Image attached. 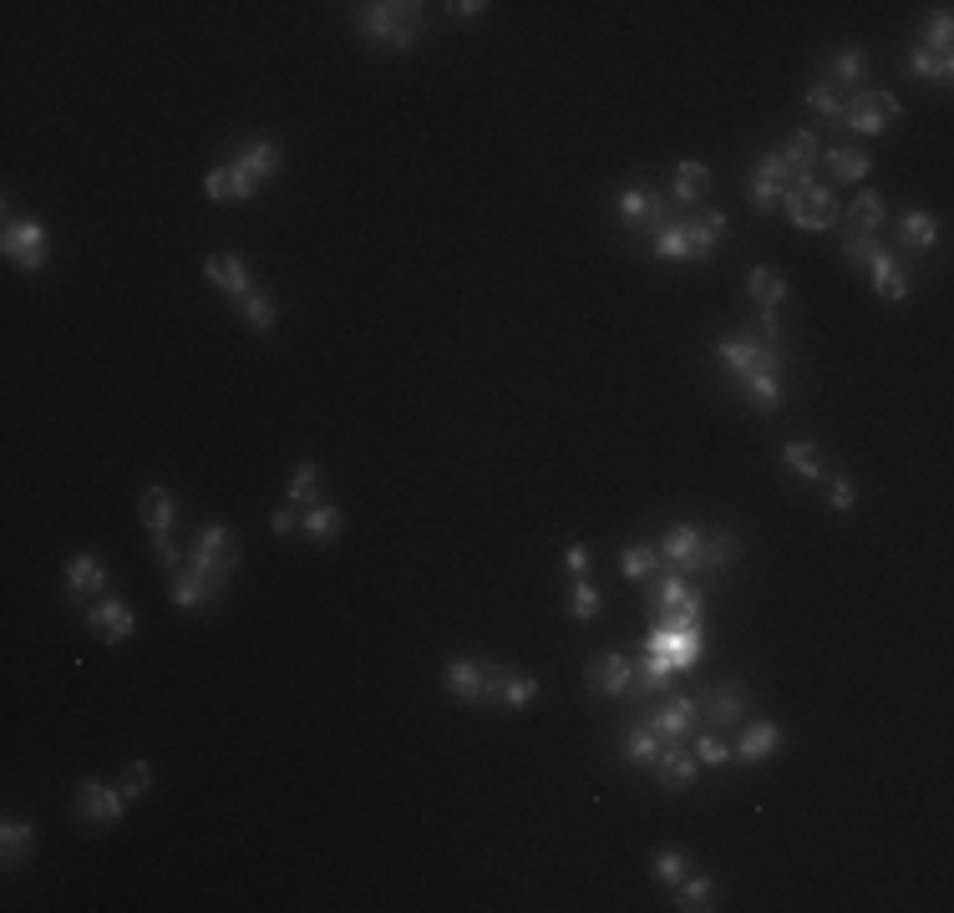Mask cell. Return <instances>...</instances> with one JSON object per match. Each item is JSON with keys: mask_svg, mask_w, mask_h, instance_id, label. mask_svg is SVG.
Here are the masks:
<instances>
[{"mask_svg": "<svg viewBox=\"0 0 954 913\" xmlns=\"http://www.w3.org/2000/svg\"><path fill=\"white\" fill-rule=\"evenodd\" d=\"M650 873H656V883H666V889H680V883L690 878V853H680V847H660V853L650 857Z\"/></svg>", "mask_w": 954, "mask_h": 913, "instance_id": "60d3db41", "label": "cell"}, {"mask_svg": "<svg viewBox=\"0 0 954 913\" xmlns=\"http://www.w3.org/2000/svg\"><path fill=\"white\" fill-rule=\"evenodd\" d=\"M122 807H127V797L117 787H107L102 776H87L77 787V812H81L87 827H112V822H122Z\"/></svg>", "mask_w": 954, "mask_h": 913, "instance_id": "5bb4252c", "label": "cell"}, {"mask_svg": "<svg viewBox=\"0 0 954 913\" xmlns=\"http://www.w3.org/2000/svg\"><path fill=\"white\" fill-rule=\"evenodd\" d=\"M823 163H828V173L833 178H843V183H863L868 178V173H874V158H868V153L863 148H823Z\"/></svg>", "mask_w": 954, "mask_h": 913, "instance_id": "836d02e7", "label": "cell"}, {"mask_svg": "<svg viewBox=\"0 0 954 913\" xmlns=\"http://www.w3.org/2000/svg\"><path fill=\"white\" fill-rule=\"evenodd\" d=\"M81 625L92 629L102 645H122L132 629H138V615H132V605H122V599H97L92 609H87V619Z\"/></svg>", "mask_w": 954, "mask_h": 913, "instance_id": "ac0fdd59", "label": "cell"}, {"mask_svg": "<svg viewBox=\"0 0 954 913\" xmlns=\"http://www.w3.org/2000/svg\"><path fill=\"white\" fill-rule=\"evenodd\" d=\"M783 183H771L767 173H757L751 168V183H747V198H751V208H757V214H771V208H783Z\"/></svg>", "mask_w": 954, "mask_h": 913, "instance_id": "816d5d0a", "label": "cell"}, {"mask_svg": "<svg viewBox=\"0 0 954 913\" xmlns=\"http://www.w3.org/2000/svg\"><path fill=\"white\" fill-rule=\"evenodd\" d=\"M442 690H448L452 700H462V706H478V690H483V660H468V655L448 660V670H442Z\"/></svg>", "mask_w": 954, "mask_h": 913, "instance_id": "4316f807", "label": "cell"}, {"mask_svg": "<svg viewBox=\"0 0 954 913\" xmlns=\"http://www.w3.org/2000/svg\"><path fill=\"white\" fill-rule=\"evenodd\" d=\"M620 569H624V579H630V583H640V589H645V583H650V579H656V573H660V553H656V548H640V543H630V548H624V553H620Z\"/></svg>", "mask_w": 954, "mask_h": 913, "instance_id": "ee69618b", "label": "cell"}, {"mask_svg": "<svg viewBox=\"0 0 954 913\" xmlns=\"http://www.w3.org/2000/svg\"><path fill=\"white\" fill-rule=\"evenodd\" d=\"M736 559H741V538H736L731 528H716V533H706V573L731 569Z\"/></svg>", "mask_w": 954, "mask_h": 913, "instance_id": "ab89813d", "label": "cell"}, {"mask_svg": "<svg viewBox=\"0 0 954 913\" xmlns=\"http://www.w3.org/2000/svg\"><path fill=\"white\" fill-rule=\"evenodd\" d=\"M696 706H701V720H711V730H736L747 720L751 690H747V680H726V685H716V690H706Z\"/></svg>", "mask_w": 954, "mask_h": 913, "instance_id": "4fadbf2b", "label": "cell"}, {"mask_svg": "<svg viewBox=\"0 0 954 913\" xmlns=\"http://www.w3.org/2000/svg\"><path fill=\"white\" fill-rule=\"evenodd\" d=\"M783 726L777 720H741V736L731 742V762H741V766H757V762H767V756H777L783 752Z\"/></svg>", "mask_w": 954, "mask_h": 913, "instance_id": "2e32d148", "label": "cell"}, {"mask_svg": "<svg viewBox=\"0 0 954 913\" xmlns=\"http://www.w3.org/2000/svg\"><path fill=\"white\" fill-rule=\"evenodd\" d=\"M635 675H640V660L624 650H610V655H594L584 665V685L589 696H635Z\"/></svg>", "mask_w": 954, "mask_h": 913, "instance_id": "8fae6325", "label": "cell"}, {"mask_svg": "<svg viewBox=\"0 0 954 913\" xmlns=\"http://www.w3.org/2000/svg\"><path fill=\"white\" fill-rule=\"evenodd\" d=\"M599 609H604V593H599L589 579H569V619L589 625V619H594Z\"/></svg>", "mask_w": 954, "mask_h": 913, "instance_id": "bcb514c9", "label": "cell"}, {"mask_svg": "<svg viewBox=\"0 0 954 913\" xmlns=\"http://www.w3.org/2000/svg\"><path fill=\"white\" fill-rule=\"evenodd\" d=\"M716 361L731 371V386L757 411L783 406V345L761 341L757 331H736L716 341Z\"/></svg>", "mask_w": 954, "mask_h": 913, "instance_id": "6da1fadb", "label": "cell"}, {"mask_svg": "<svg viewBox=\"0 0 954 913\" xmlns=\"http://www.w3.org/2000/svg\"><path fill=\"white\" fill-rule=\"evenodd\" d=\"M321 492H325L321 462H299V468H295V482H289V508H315V502H325Z\"/></svg>", "mask_w": 954, "mask_h": 913, "instance_id": "8d00e7d4", "label": "cell"}, {"mask_svg": "<svg viewBox=\"0 0 954 913\" xmlns=\"http://www.w3.org/2000/svg\"><path fill=\"white\" fill-rule=\"evenodd\" d=\"M107 589V563L97 553H77L67 559V599H92Z\"/></svg>", "mask_w": 954, "mask_h": 913, "instance_id": "83f0119b", "label": "cell"}, {"mask_svg": "<svg viewBox=\"0 0 954 913\" xmlns=\"http://www.w3.org/2000/svg\"><path fill=\"white\" fill-rule=\"evenodd\" d=\"M680 234H686V254L690 264H706L711 259V249L726 239V214H716V208H701V214L680 218Z\"/></svg>", "mask_w": 954, "mask_h": 913, "instance_id": "d6986e66", "label": "cell"}, {"mask_svg": "<svg viewBox=\"0 0 954 913\" xmlns=\"http://www.w3.org/2000/svg\"><path fill=\"white\" fill-rule=\"evenodd\" d=\"M279 168H285V148H279L275 137H254L249 148L239 153V173L254 183V194H259L265 183H275Z\"/></svg>", "mask_w": 954, "mask_h": 913, "instance_id": "ffe728a7", "label": "cell"}, {"mask_svg": "<svg viewBox=\"0 0 954 913\" xmlns=\"http://www.w3.org/2000/svg\"><path fill=\"white\" fill-rule=\"evenodd\" d=\"M696 665H701V625H690V629L656 625L650 639H645L635 690H640V696H660L670 675H686V670H696Z\"/></svg>", "mask_w": 954, "mask_h": 913, "instance_id": "7a4b0ae2", "label": "cell"}, {"mask_svg": "<svg viewBox=\"0 0 954 913\" xmlns=\"http://www.w3.org/2000/svg\"><path fill=\"white\" fill-rule=\"evenodd\" d=\"M239 315H244V325H249V331H275L279 305L265 295V289H254V295L239 300Z\"/></svg>", "mask_w": 954, "mask_h": 913, "instance_id": "7dc6e473", "label": "cell"}, {"mask_svg": "<svg viewBox=\"0 0 954 913\" xmlns=\"http://www.w3.org/2000/svg\"><path fill=\"white\" fill-rule=\"evenodd\" d=\"M676 909L680 913H706L716 909V878H686L676 889Z\"/></svg>", "mask_w": 954, "mask_h": 913, "instance_id": "c3c4849f", "label": "cell"}, {"mask_svg": "<svg viewBox=\"0 0 954 913\" xmlns=\"http://www.w3.org/2000/svg\"><path fill=\"white\" fill-rule=\"evenodd\" d=\"M448 11L458 16V21H483V16H488V6H483V0H452Z\"/></svg>", "mask_w": 954, "mask_h": 913, "instance_id": "91938a15", "label": "cell"}, {"mask_svg": "<svg viewBox=\"0 0 954 913\" xmlns=\"http://www.w3.org/2000/svg\"><path fill=\"white\" fill-rule=\"evenodd\" d=\"M656 259H660V264L690 259V254H686V234H680V218H676L670 228H660V234H656Z\"/></svg>", "mask_w": 954, "mask_h": 913, "instance_id": "db71d44e", "label": "cell"}, {"mask_svg": "<svg viewBox=\"0 0 954 913\" xmlns=\"http://www.w3.org/2000/svg\"><path fill=\"white\" fill-rule=\"evenodd\" d=\"M36 847V827L21 817H6L0 822V857H6V867H21L26 857H31Z\"/></svg>", "mask_w": 954, "mask_h": 913, "instance_id": "4dcf8cb0", "label": "cell"}, {"mask_svg": "<svg viewBox=\"0 0 954 913\" xmlns=\"http://www.w3.org/2000/svg\"><path fill=\"white\" fill-rule=\"evenodd\" d=\"M904 71H908V77H924V81H940V87H950V81H954V57H934V51L914 46V51L904 57Z\"/></svg>", "mask_w": 954, "mask_h": 913, "instance_id": "d590c367", "label": "cell"}, {"mask_svg": "<svg viewBox=\"0 0 954 913\" xmlns=\"http://www.w3.org/2000/svg\"><path fill=\"white\" fill-rule=\"evenodd\" d=\"M168 599L178 609H208L214 605V599H219L224 593V579H214V573H204L198 569V563H184V569L178 573H168Z\"/></svg>", "mask_w": 954, "mask_h": 913, "instance_id": "9a60e30c", "label": "cell"}, {"mask_svg": "<svg viewBox=\"0 0 954 913\" xmlns=\"http://www.w3.org/2000/svg\"><path fill=\"white\" fill-rule=\"evenodd\" d=\"M706 194H711V168H706V163H696V158L676 163V183H670V204H676V208H696Z\"/></svg>", "mask_w": 954, "mask_h": 913, "instance_id": "484cf974", "label": "cell"}, {"mask_svg": "<svg viewBox=\"0 0 954 913\" xmlns=\"http://www.w3.org/2000/svg\"><path fill=\"white\" fill-rule=\"evenodd\" d=\"M828 502L838 508V513H848L853 502H858V488H853V478H833V492H828Z\"/></svg>", "mask_w": 954, "mask_h": 913, "instance_id": "9f6ffc18", "label": "cell"}, {"mask_svg": "<svg viewBox=\"0 0 954 913\" xmlns=\"http://www.w3.org/2000/svg\"><path fill=\"white\" fill-rule=\"evenodd\" d=\"M828 81L838 91H858L868 87V51L863 46H843V51H833L828 61Z\"/></svg>", "mask_w": 954, "mask_h": 913, "instance_id": "f1b7e54d", "label": "cell"}, {"mask_svg": "<svg viewBox=\"0 0 954 913\" xmlns=\"http://www.w3.org/2000/svg\"><path fill=\"white\" fill-rule=\"evenodd\" d=\"M645 726L656 730L660 742H690L701 726V706H696V696H660Z\"/></svg>", "mask_w": 954, "mask_h": 913, "instance_id": "7c38bea8", "label": "cell"}, {"mask_svg": "<svg viewBox=\"0 0 954 913\" xmlns=\"http://www.w3.org/2000/svg\"><path fill=\"white\" fill-rule=\"evenodd\" d=\"M783 158V168L793 173V183H807L817 173V163H823V143H817L813 127H797L793 137H787V148L777 153Z\"/></svg>", "mask_w": 954, "mask_h": 913, "instance_id": "603a6c76", "label": "cell"}, {"mask_svg": "<svg viewBox=\"0 0 954 913\" xmlns=\"http://www.w3.org/2000/svg\"><path fill=\"white\" fill-rule=\"evenodd\" d=\"M299 528H305V538H315V543H335L341 528H345V513L335 508V502H315V508L299 513Z\"/></svg>", "mask_w": 954, "mask_h": 913, "instance_id": "d6a6232c", "label": "cell"}, {"mask_svg": "<svg viewBox=\"0 0 954 913\" xmlns=\"http://www.w3.org/2000/svg\"><path fill=\"white\" fill-rule=\"evenodd\" d=\"M807 107H813L823 122H833V127H843V91L833 87L828 77H817L813 87H807Z\"/></svg>", "mask_w": 954, "mask_h": 913, "instance_id": "7bdbcfd3", "label": "cell"}, {"mask_svg": "<svg viewBox=\"0 0 954 913\" xmlns=\"http://www.w3.org/2000/svg\"><path fill=\"white\" fill-rule=\"evenodd\" d=\"M204 194L214 204H244V198H254V183L239 173V163H214L204 173Z\"/></svg>", "mask_w": 954, "mask_h": 913, "instance_id": "cb8c5ba5", "label": "cell"}, {"mask_svg": "<svg viewBox=\"0 0 954 913\" xmlns=\"http://www.w3.org/2000/svg\"><path fill=\"white\" fill-rule=\"evenodd\" d=\"M138 518H142V528H148L153 538H173V523H178V502H173L168 488H158V482H153V488L138 498Z\"/></svg>", "mask_w": 954, "mask_h": 913, "instance_id": "d4e9b609", "label": "cell"}, {"mask_svg": "<svg viewBox=\"0 0 954 913\" xmlns=\"http://www.w3.org/2000/svg\"><path fill=\"white\" fill-rule=\"evenodd\" d=\"M650 766H656V787L660 792H690L696 787V772H701V762L690 756L686 742H666Z\"/></svg>", "mask_w": 954, "mask_h": 913, "instance_id": "e0dca14e", "label": "cell"}, {"mask_svg": "<svg viewBox=\"0 0 954 913\" xmlns=\"http://www.w3.org/2000/svg\"><path fill=\"white\" fill-rule=\"evenodd\" d=\"M868 274H874V289L888 300V305H904V300H908V274L898 269V259H894L888 249L878 254L874 264H868Z\"/></svg>", "mask_w": 954, "mask_h": 913, "instance_id": "1f68e13d", "label": "cell"}, {"mask_svg": "<svg viewBox=\"0 0 954 913\" xmlns=\"http://www.w3.org/2000/svg\"><path fill=\"white\" fill-rule=\"evenodd\" d=\"M838 254H843V264H853V269H868V264L884 254V239H878V234H848V228H843Z\"/></svg>", "mask_w": 954, "mask_h": 913, "instance_id": "b9f144b4", "label": "cell"}, {"mask_svg": "<svg viewBox=\"0 0 954 913\" xmlns=\"http://www.w3.org/2000/svg\"><path fill=\"white\" fill-rule=\"evenodd\" d=\"M690 756L701 766H726L731 762V742H721V730H701V736H690Z\"/></svg>", "mask_w": 954, "mask_h": 913, "instance_id": "f907efd6", "label": "cell"}, {"mask_svg": "<svg viewBox=\"0 0 954 913\" xmlns=\"http://www.w3.org/2000/svg\"><path fill=\"white\" fill-rule=\"evenodd\" d=\"M747 289H751V300H757V310H777L787 295V279L777 269H767V264H757V269L747 274Z\"/></svg>", "mask_w": 954, "mask_h": 913, "instance_id": "f35d334b", "label": "cell"}, {"mask_svg": "<svg viewBox=\"0 0 954 913\" xmlns=\"http://www.w3.org/2000/svg\"><path fill=\"white\" fill-rule=\"evenodd\" d=\"M884 218H888V204H884V194H874V188L858 194L848 208H843V228H848V234H878Z\"/></svg>", "mask_w": 954, "mask_h": 913, "instance_id": "f546056e", "label": "cell"}, {"mask_svg": "<svg viewBox=\"0 0 954 913\" xmlns=\"http://www.w3.org/2000/svg\"><path fill=\"white\" fill-rule=\"evenodd\" d=\"M894 244L904 254H930L934 244H940V224H934V214H924V208H904L894 224Z\"/></svg>", "mask_w": 954, "mask_h": 913, "instance_id": "44dd1931", "label": "cell"}, {"mask_svg": "<svg viewBox=\"0 0 954 913\" xmlns=\"http://www.w3.org/2000/svg\"><path fill=\"white\" fill-rule=\"evenodd\" d=\"M533 696H539V680H533V675H513V680H508V696H503V710L533 706Z\"/></svg>", "mask_w": 954, "mask_h": 913, "instance_id": "11a10c76", "label": "cell"}, {"mask_svg": "<svg viewBox=\"0 0 954 913\" xmlns=\"http://www.w3.org/2000/svg\"><path fill=\"white\" fill-rule=\"evenodd\" d=\"M680 218V208L670 198L650 194V188H624L620 194V228L624 234H660Z\"/></svg>", "mask_w": 954, "mask_h": 913, "instance_id": "52a82bcc", "label": "cell"}, {"mask_svg": "<svg viewBox=\"0 0 954 913\" xmlns=\"http://www.w3.org/2000/svg\"><path fill=\"white\" fill-rule=\"evenodd\" d=\"M204 274H208V279H214V285L224 289V295L234 300V305H239L244 295H254V289H259V285H254V279H249V269H244V259H239V254H229V249H224V254H208Z\"/></svg>", "mask_w": 954, "mask_h": 913, "instance_id": "7402d4cb", "label": "cell"}, {"mask_svg": "<svg viewBox=\"0 0 954 913\" xmlns=\"http://www.w3.org/2000/svg\"><path fill=\"white\" fill-rule=\"evenodd\" d=\"M299 513H305V508H279V513H269V528H275L279 538L295 533V528H299Z\"/></svg>", "mask_w": 954, "mask_h": 913, "instance_id": "680465c9", "label": "cell"}, {"mask_svg": "<svg viewBox=\"0 0 954 913\" xmlns=\"http://www.w3.org/2000/svg\"><path fill=\"white\" fill-rule=\"evenodd\" d=\"M645 609H650V619L666 625V629H690V625H701L706 599H701V589H696L686 573H676V569L660 563V573L645 583Z\"/></svg>", "mask_w": 954, "mask_h": 913, "instance_id": "277c9868", "label": "cell"}, {"mask_svg": "<svg viewBox=\"0 0 954 913\" xmlns=\"http://www.w3.org/2000/svg\"><path fill=\"white\" fill-rule=\"evenodd\" d=\"M508 680H513V670H508V665L483 660V690H478V706H483V710H503Z\"/></svg>", "mask_w": 954, "mask_h": 913, "instance_id": "f6af8a7d", "label": "cell"}, {"mask_svg": "<svg viewBox=\"0 0 954 913\" xmlns=\"http://www.w3.org/2000/svg\"><path fill=\"white\" fill-rule=\"evenodd\" d=\"M239 559H244V548H239V538H234L224 523H204V528H198L188 563H198L204 573H214V579L229 583V573L239 569Z\"/></svg>", "mask_w": 954, "mask_h": 913, "instance_id": "ba28073f", "label": "cell"}, {"mask_svg": "<svg viewBox=\"0 0 954 913\" xmlns=\"http://www.w3.org/2000/svg\"><path fill=\"white\" fill-rule=\"evenodd\" d=\"M783 462H787V472H793V478H803V482L823 478V446H817V442H787L783 446Z\"/></svg>", "mask_w": 954, "mask_h": 913, "instance_id": "74e56055", "label": "cell"}, {"mask_svg": "<svg viewBox=\"0 0 954 913\" xmlns=\"http://www.w3.org/2000/svg\"><path fill=\"white\" fill-rule=\"evenodd\" d=\"M919 46H924V51H934V57H954V51H950V46H954V16H950V6H940V11H934V21L924 26Z\"/></svg>", "mask_w": 954, "mask_h": 913, "instance_id": "681fc988", "label": "cell"}, {"mask_svg": "<svg viewBox=\"0 0 954 913\" xmlns=\"http://www.w3.org/2000/svg\"><path fill=\"white\" fill-rule=\"evenodd\" d=\"M660 746H666V742H660V736L645 726V720H640V726H624V736H620V756H624L630 766H650Z\"/></svg>", "mask_w": 954, "mask_h": 913, "instance_id": "e575fe53", "label": "cell"}, {"mask_svg": "<svg viewBox=\"0 0 954 913\" xmlns=\"http://www.w3.org/2000/svg\"><path fill=\"white\" fill-rule=\"evenodd\" d=\"M0 249H6V259H11L16 269L36 274L41 264H47V254H51V234H47V224H36V218H6Z\"/></svg>", "mask_w": 954, "mask_h": 913, "instance_id": "9c48e42d", "label": "cell"}, {"mask_svg": "<svg viewBox=\"0 0 954 913\" xmlns=\"http://www.w3.org/2000/svg\"><path fill=\"white\" fill-rule=\"evenodd\" d=\"M148 787H153V762H127V772L117 776V792H122L127 802H138Z\"/></svg>", "mask_w": 954, "mask_h": 913, "instance_id": "f5cc1de1", "label": "cell"}, {"mask_svg": "<svg viewBox=\"0 0 954 913\" xmlns=\"http://www.w3.org/2000/svg\"><path fill=\"white\" fill-rule=\"evenodd\" d=\"M426 26V6L416 0H371V6H356V36L386 46V51H412L422 41Z\"/></svg>", "mask_w": 954, "mask_h": 913, "instance_id": "3957f363", "label": "cell"}, {"mask_svg": "<svg viewBox=\"0 0 954 913\" xmlns=\"http://www.w3.org/2000/svg\"><path fill=\"white\" fill-rule=\"evenodd\" d=\"M904 117V107H898L894 91H878V87H858L843 102V127L858 137H884L888 122H898Z\"/></svg>", "mask_w": 954, "mask_h": 913, "instance_id": "8992f818", "label": "cell"}, {"mask_svg": "<svg viewBox=\"0 0 954 913\" xmlns=\"http://www.w3.org/2000/svg\"><path fill=\"white\" fill-rule=\"evenodd\" d=\"M563 569H569V579H589V548L584 543H569V553H563Z\"/></svg>", "mask_w": 954, "mask_h": 913, "instance_id": "6f0895ef", "label": "cell"}, {"mask_svg": "<svg viewBox=\"0 0 954 913\" xmlns=\"http://www.w3.org/2000/svg\"><path fill=\"white\" fill-rule=\"evenodd\" d=\"M783 208H787V218H793L803 234H828V228H838L843 224V208H838V194H833L828 183H817V178H807V183H793L783 194Z\"/></svg>", "mask_w": 954, "mask_h": 913, "instance_id": "5b68a950", "label": "cell"}, {"mask_svg": "<svg viewBox=\"0 0 954 913\" xmlns=\"http://www.w3.org/2000/svg\"><path fill=\"white\" fill-rule=\"evenodd\" d=\"M660 563L676 573H706V533L696 523H670L666 533H660Z\"/></svg>", "mask_w": 954, "mask_h": 913, "instance_id": "30bf717a", "label": "cell"}]
</instances>
